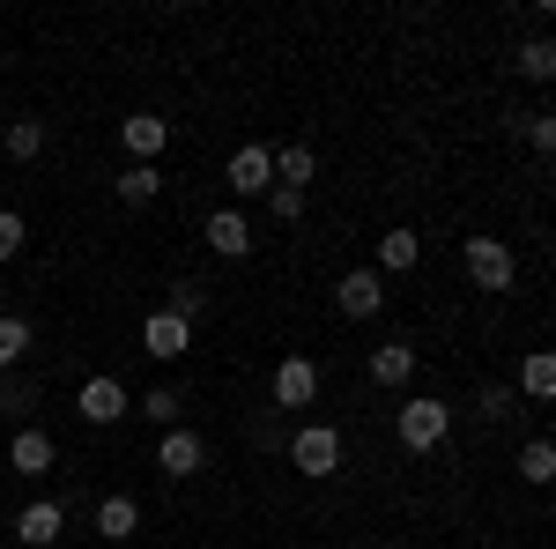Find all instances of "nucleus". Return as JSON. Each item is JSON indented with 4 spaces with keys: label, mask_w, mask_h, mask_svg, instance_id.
<instances>
[{
    "label": "nucleus",
    "mask_w": 556,
    "mask_h": 549,
    "mask_svg": "<svg viewBox=\"0 0 556 549\" xmlns=\"http://www.w3.org/2000/svg\"><path fill=\"white\" fill-rule=\"evenodd\" d=\"M445 431H453V409H445L438 394H408V401L393 409V438H401L408 453H438Z\"/></svg>",
    "instance_id": "f257e3e1"
},
{
    "label": "nucleus",
    "mask_w": 556,
    "mask_h": 549,
    "mask_svg": "<svg viewBox=\"0 0 556 549\" xmlns=\"http://www.w3.org/2000/svg\"><path fill=\"white\" fill-rule=\"evenodd\" d=\"M460 260H468V283H475V290H513V275H519V253L505 246V238H468Z\"/></svg>",
    "instance_id": "f03ea898"
},
{
    "label": "nucleus",
    "mask_w": 556,
    "mask_h": 549,
    "mask_svg": "<svg viewBox=\"0 0 556 549\" xmlns=\"http://www.w3.org/2000/svg\"><path fill=\"white\" fill-rule=\"evenodd\" d=\"M201 467H208V438H201L193 423H172V431L156 438V475L186 483V475H201Z\"/></svg>",
    "instance_id": "7ed1b4c3"
},
{
    "label": "nucleus",
    "mask_w": 556,
    "mask_h": 549,
    "mask_svg": "<svg viewBox=\"0 0 556 549\" xmlns=\"http://www.w3.org/2000/svg\"><path fill=\"white\" fill-rule=\"evenodd\" d=\"M290 467L298 475H334L342 467V431L334 423H304L298 438H290Z\"/></svg>",
    "instance_id": "20e7f679"
},
{
    "label": "nucleus",
    "mask_w": 556,
    "mask_h": 549,
    "mask_svg": "<svg viewBox=\"0 0 556 549\" xmlns=\"http://www.w3.org/2000/svg\"><path fill=\"white\" fill-rule=\"evenodd\" d=\"M230 194H245V201H267V186H275V149L267 141H245L238 157H230Z\"/></svg>",
    "instance_id": "39448f33"
},
{
    "label": "nucleus",
    "mask_w": 556,
    "mask_h": 549,
    "mask_svg": "<svg viewBox=\"0 0 556 549\" xmlns=\"http://www.w3.org/2000/svg\"><path fill=\"white\" fill-rule=\"evenodd\" d=\"M119 141H127L134 164H156V157L172 149V120H164V112H127V120H119Z\"/></svg>",
    "instance_id": "423d86ee"
},
{
    "label": "nucleus",
    "mask_w": 556,
    "mask_h": 549,
    "mask_svg": "<svg viewBox=\"0 0 556 549\" xmlns=\"http://www.w3.org/2000/svg\"><path fill=\"white\" fill-rule=\"evenodd\" d=\"M319 401V364L312 357H275V409H312Z\"/></svg>",
    "instance_id": "0eeeda50"
},
{
    "label": "nucleus",
    "mask_w": 556,
    "mask_h": 549,
    "mask_svg": "<svg viewBox=\"0 0 556 549\" xmlns=\"http://www.w3.org/2000/svg\"><path fill=\"white\" fill-rule=\"evenodd\" d=\"M334 304H342V320H379L386 275H371V267H349L342 283H334Z\"/></svg>",
    "instance_id": "6e6552de"
},
{
    "label": "nucleus",
    "mask_w": 556,
    "mask_h": 549,
    "mask_svg": "<svg viewBox=\"0 0 556 549\" xmlns=\"http://www.w3.org/2000/svg\"><path fill=\"white\" fill-rule=\"evenodd\" d=\"M141 349H149V357H186V349H193V320H178L172 304H156V312L141 320Z\"/></svg>",
    "instance_id": "1a4fd4ad"
},
{
    "label": "nucleus",
    "mask_w": 556,
    "mask_h": 549,
    "mask_svg": "<svg viewBox=\"0 0 556 549\" xmlns=\"http://www.w3.org/2000/svg\"><path fill=\"white\" fill-rule=\"evenodd\" d=\"M75 409H83V423H119L127 416V386L112 379V372H97V379H83V394H75Z\"/></svg>",
    "instance_id": "9d476101"
},
{
    "label": "nucleus",
    "mask_w": 556,
    "mask_h": 549,
    "mask_svg": "<svg viewBox=\"0 0 556 549\" xmlns=\"http://www.w3.org/2000/svg\"><path fill=\"white\" fill-rule=\"evenodd\" d=\"M60 527H67V506L60 498H30V506L15 512V542H30V549H52Z\"/></svg>",
    "instance_id": "9b49d317"
},
{
    "label": "nucleus",
    "mask_w": 556,
    "mask_h": 549,
    "mask_svg": "<svg viewBox=\"0 0 556 549\" xmlns=\"http://www.w3.org/2000/svg\"><path fill=\"white\" fill-rule=\"evenodd\" d=\"M52 461H60V446H52V431H38V423H23L8 438V467L15 475H52Z\"/></svg>",
    "instance_id": "f8f14e48"
},
{
    "label": "nucleus",
    "mask_w": 556,
    "mask_h": 549,
    "mask_svg": "<svg viewBox=\"0 0 556 549\" xmlns=\"http://www.w3.org/2000/svg\"><path fill=\"white\" fill-rule=\"evenodd\" d=\"M134 535H141V506H134L127 490L97 498V542H134Z\"/></svg>",
    "instance_id": "ddd939ff"
},
{
    "label": "nucleus",
    "mask_w": 556,
    "mask_h": 549,
    "mask_svg": "<svg viewBox=\"0 0 556 549\" xmlns=\"http://www.w3.org/2000/svg\"><path fill=\"white\" fill-rule=\"evenodd\" d=\"M416 260H424V238H416L408 223H393V230L379 238V260H371V275H408Z\"/></svg>",
    "instance_id": "4468645a"
},
{
    "label": "nucleus",
    "mask_w": 556,
    "mask_h": 549,
    "mask_svg": "<svg viewBox=\"0 0 556 549\" xmlns=\"http://www.w3.org/2000/svg\"><path fill=\"white\" fill-rule=\"evenodd\" d=\"M364 372H371V386H408L416 379V349H408V341H379V349L364 357Z\"/></svg>",
    "instance_id": "2eb2a0df"
},
{
    "label": "nucleus",
    "mask_w": 556,
    "mask_h": 549,
    "mask_svg": "<svg viewBox=\"0 0 556 549\" xmlns=\"http://www.w3.org/2000/svg\"><path fill=\"white\" fill-rule=\"evenodd\" d=\"M208 246L223 260H245V253H253V223H245V209H215L208 215Z\"/></svg>",
    "instance_id": "dca6fc26"
},
{
    "label": "nucleus",
    "mask_w": 556,
    "mask_h": 549,
    "mask_svg": "<svg viewBox=\"0 0 556 549\" xmlns=\"http://www.w3.org/2000/svg\"><path fill=\"white\" fill-rule=\"evenodd\" d=\"M312 178H319V157H312L304 141H290V149H275V186H282V194H304Z\"/></svg>",
    "instance_id": "f3484780"
},
{
    "label": "nucleus",
    "mask_w": 556,
    "mask_h": 549,
    "mask_svg": "<svg viewBox=\"0 0 556 549\" xmlns=\"http://www.w3.org/2000/svg\"><path fill=\"white\" fill-rule=\"evenodd\" d=\"M30 341H38V327H30L23 312H0V372H15V364L30 357Z\"/></svg>",
    "instance_id": "a211bd4d"
},
{
    "label": "nucleus",
    "mask_w": 556,
    "mask_h": 549,
    "mask_svg": "<svg viewBox=\"0 0 556 549\" xmlns=\"http://www.w3.org/2000/svg\"><path fill=\"white\" fill-rule=\"evenodd\" d=\"M156 194H164V171L156 164H127L119 171V201H127V209H149Z\"/></svg>",
    "instance_id": "6ab92c4d"
},
{
    "label": "nucleus",
    "mask_w": 556,
    "mask_h": 549,
    "mask_svg": "<svg viewBox=\"0 0 556 549\" xmlns=\"http://www.w3.org/2000/svg\"><path fill=\"white\" fill-rule=\"evenodd\" d=\"M513 67L527 75V83H549V75H556V45L542 38V30H534V38H527V45L513 52Z\"/></svg>",
    "instance_id": "aec40b11"
},
{
    "label": "nucleus",
    "mask_w": 556,
    "mask_h": 549,
    "mask_svg": "<svg viewBox=\"0 0 556 549\" xmlns=\"http://www.w3.org/2000/svg\"><path fill=\"white\" fill-rule=\"evenodd\" d=\"M549 475H556V446H549V438H527V446H519V483L542 490Z\"/></svg>",
    "instance_id": "412c9836"
},
{
    "label": "nucleus",
    "mask_w": 556,
    "mask_h": 549,
    "mask_svg": "<svg viewBox=\"0 0 556 549\" xmlns=\"http://www.w3.org/2000/svg\"><path fill=\"white\" fill-rule=\"evenodd\" d=\"M519 386H527V401H549L556 394V357L549 349H534V357L519 364Z\"/></svg>",
    "instance_id": "4be33fe9"
},
{
    "label": "nucleus",
    "mask_w": 556,
    "mask_h": 549,
    "mask_svg": "<svg viewBox=\"0 0 556 549\" xmlns=\"http://www.w3.org/2000/svg\"><path fill=\"white\" fill-rule=\"evenodd\" d=\"M0 149H8L15 164H30V157H38V149H45V120H15V127L0 134Z\"/></svg>",
    "instance_id": "5701e85b"
},
{
    "label": "nucleus",
    "mask_w": 556,
    "mask_h": 549,
    "mask_svg": "<svg viewBox=\"0 0 556 549\" xmlns=\"http://www.w3.org/2000/svg\"><path fill=\"white\" fill-rule=\"evenodd\" d=\"M141 416H156L164 431H172V423L186 416V394H178V386H149V401H141Z\"/></svg>",
    "instance_id": "b1692460"
},
{
    "label": "nucleus",
    "mask_w": 556,
    "mask_h": 549,
    "mask_svg": "<svg viewBox=\"0 0 556 549\" xmlns=\"http://www.w3.org/2000/svg\"><path fill=\"white\" fill-rule=\"evenodd\" d=\"M23 238H30V223H23L15 209H0V260H15V253H23Z\"/></svg>",
    "instance_id": "393cba45"
},
{
    "label": "nucleus",
    "mask_w": 556,
    "mask_h": 549,
    "mask_svg": "<svg viewBox=\"0 0 556 549\" xmlns=\"http://www.w3.org/2000/svg\"><path fill=\"white\" fill-rule=\"evenodd\" d=\"M267 215H275V223H298V215H304V194H282V186H267Z\"/></svg>",
    "instance_id": "a878e982"
},
{
    "label": "nucleus",
    "mask_w": 556,
    "mask_h": 549,
    "mask_svg": "<svg viewBox=\"0 0 556 549\" xmlns=\"http://www.w3.org/2000/svg\"><path fill=\"white\" fill-rule=\"evenodd\" d=\"M527 141L549 157V149H556V112H527Z\"/></svg>",
    "instance_id": "bb28decb"
},
{
    "label": "nucleus",
    "mask_w": 556,
    "mask_h": 549,
    "mask_svg": "<svg viewBox=\"0 0 556 549\" xmlns=\"http://www.w3.org/2000/svg\"><path fill=\"white\" fill-rule=\"evenodd\" d=\"M30 401H38V386H30V379H8V386H0V409H8V416H23Z\"/></svg>",
    "instance_id": "cd10ccee"
},
{
    "label": "nucleus",
    "mask_w": 556,
    "mask_h": 549,
    "mask_svg": "<svg viewBox=\"0 0 556 549\" xmlns=\"http://www.w3.org/2000/svg\"><path fill=\"white\" fill-rule=\"evenodd\" d=\"M475 409H482V416H505V409H513V394H505V386H482V394H475Z\"/></svg>",
    "instance_id": "c85d7f7f"
},
{
    "label": "nucleus",
    "mask_w": 556,
    "mask_h": 549,
    "mask_svg": "<svg viewBox=\"0 0 556 549\" xmlns=\"http://www.w3.org/2000/svg\"><path fill=\"white\" fill-rule=\"evenodd\" d=\"M379 549H408V542H379Z\"/></svg>",
    "instance_id": "c756f323"
}]
</instances>
